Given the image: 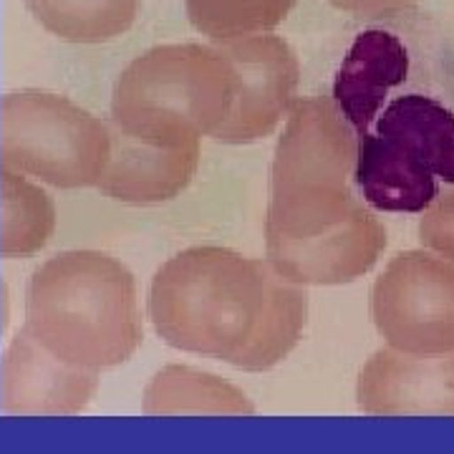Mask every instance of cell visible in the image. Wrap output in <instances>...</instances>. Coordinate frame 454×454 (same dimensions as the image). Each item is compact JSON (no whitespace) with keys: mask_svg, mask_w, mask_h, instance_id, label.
<instances>
[{"mask_svg":"<svg viewBox=\"0 0 454 454\" xmlns=\"http://www.w3.org/2000/svg\"><path fill=\"white\" fill-rule=\"evenodd\" d=\"M112 154L98 179V190L114 202L146 207L182 195L200 167V145L164 149L131 139L109 124Z\"/></svg>","mask_w":454,"mask_h":454,"instance_id":"30bf717a","label":"cell"},{"mask_svg":"<svg viewBox=\"0 0 454 454\" xmlns=\"http://www.w3.org/2000/svg\"><path fill=\"white\" fill-rule=\"evenodd\" d=\"M235 91L232 64L217 46H157L121 71L112 124L131 139L164 149L200 145L225 124Z\"/></svg>","mask_w":454,"mask_h":454,"instance_id":"277c9868","label":"cell"},{"mask_svg":"<svg viewBox=\"0 0 454 454\" xmlns=\"http://www.w3.org/2000/svg\"><path fill=\"white\" fill-rule=\"evenodd\" d=\"M298 0H184L192 28L215 43H227L278 28Z\"/></svg>","mask_w":454,"mask_h":454,"instance_id":"e0dca14e","label":"cell"},{"mask_svg":"<svg viewBox=\"0 0 454 454\" xmlns=\"http://www.w3.org/2000/svg\"><path fill=\"white\" fill-rule=\"evenodd\" d=\"M232 64L238 91L225 124L212 139L223 145H253L270 137L295 104L301 64L295 51L278 35H247L217 43Z\"/></svg>","mask_w":454,"mask_h":454,"instance_id":"52a82bcc","label":"cell"},{"mask_svg":"<svg viewBox=\"0 0 454 454\" xmlns=\"http://www.w3.org/2000/svg\"><path fill=\"white\" fill-rule=\"evenodd\" d=\"M406 76L409 51L404 41L384 28H369L358 33L343 56L331 98L356 137H361L372 131L391 89L402 86Z\"/></svg>","mask_w":454,"mask_h":454,"instance_id":"8fae6325","label":"cell"},{"mask_svg":"<svg viewBox=\"0 0 454 454\" xmlns=\"http://www.w3.org/2000/svg\"><path fill=\"white\" fill-rule=\"evenodd\" d=\"M356 145V131L333 98L293 104L270 169L265 255L331 235L369 212L348 184Z\"/></svg>","mask_w":454,"mask_h":454,"instance_id":"3957f363","label":"cell"},{"mask_svg":"<svg viewBox=\"0 0 454 454\" xmlns=\"http://www.w3.org/2000/svg\"><path fill=\"white\" fill-rule=\"evenodd\" d=\"M379 336L402 354L454 351V260L434 250H406L389 260L372 288Z\"/></svg>","mask_w":454,"mask_h":454,"instance_id":"8992f818","label":"cell"},{"mask_svg":"<svg viewBox=\"0 0 454 454\" xmlns=\"http://www.w3.org/2000/svg\"><path fill=\"white\" fill-rule=\"evenodd\" d=\"M0 255L28 258L46 247L56 230V207L38 184L0 167Z\"/></svg>","mask_w":454,"mask_h":454,"instance_id":"2e32d148","label":"cell"},{"mask_svg":"<svg viewBox=\"0 0 454 454\" xmlns=\"http://www.w3.org/2000/svg\"><path fill=\"white\" fill-rule=\"evenodd\" d=\"M354 179L364 202L379 212L419 215L439 197L437 177L419 160L376 131L358 137Z\"/></svg>","mask_w":454,"mask_h":454,"instance_id":"7c38bea8","label":"cell"},{"mask_svg":"<svg viewBox=\"0 0 454 454\" xmlns=\"http://www.w3.org/2000/svg\"><path fill=\"white\" fill-rule=\"evenodd\" d=\"M49 354L86 372L129 361L145 339L137 280L101 250H66L35 268L26 325Z\"/></svg>","mask_w":454,"mask_h":454,"instance_id":"7a4b0ae2","label":"cell"},{"mask_svg":"<svg viewBox=\"0 0 454 454\" xmlns=\"http://www.w3.org/2000/svg\"><path fill=\"white\" fill-rule=\"evenodd\" d=\"M356 402L373 417H454V351H376L358 373Z\"/></svg>","mask_w":454,"mask_h":454,"instance_id":"ba28073f","label":"cell"},{"mask_svg":"<svg viewBox=\"0 0 454 454\" xmlns=\"http://www.w3.org/2000/svg\"><path fill=\"white\" fill-rule=\"evenodd\" d=\"M333 8H339L343 13L361 18H384L402 13L409 5H414L417 0H325Z\"/></svg>","mask_w":454,"mask_h":454,"instance_id":"d6986e66","label":"cell"},{"mask_svg":"<svg viewBox=\"0 0 454 454\" xmlns=\"http://www.w3.org/2000/svg\"><path fill=\"white\" fill-rule=\"evenodd\" d=\"M112 154L109 124L71 98L16 91L0 101V167L59 190L97 187Z\"/></svg>","mask_w":454,"mask_h":454,"instance_id":"5b68a950","label":"cell"},{"mask_svg":"<svg viewBox=\"0 0 454 454\" xmlns=\"http://www.w3.org/2000/svg\"><path fill=\"white\" fill-rule=\"evenodd\" d=\"M419 238L427 250H434L439 255L454 260V192L437 197L424 210Z\"/></svg>","mask_w":454,"mask_h":454,"instance_id":"ac0fdd59","label":"cell"},{"mask_svg":"<svg viewBox=\"0 0 454 454\" xmlns=\"http://www.w3.org/2000/svg\"><path fill=\"white\" fill-rule=\"evenodd\" d=\"M142 411L146 417H250L255 406L243 389L215 373L169 364L146 384Z\"/></svg>","mask_w":454,"mask_h":454,"instance_id":"5bb4252c","label":"cell"},{"mask_svg":"<svg viewBox=\"0 0 454 454\" xmlns=\"http://www.w3.org/2000/svg\"><path fill=\"white\" fill-rule=\"evenodd\" d=\"M376 134L409 152L442 182L454 184V112L437 98L406 94L376 116Z\"/></svg>","mask_w":454,"mask_h":454,"instance_id":"4fadbf2b","label":"cell"},{"mask_svg":"<svg viewBox=\"0 0 454 454\" xmlns=\"http://www.w3.org/2000/svg\"><path fill=\"white\" fill-rule=\"evenodd\" d=\"M98 373L49 354L26 328L11 340L0 366V409L20 417H68L91 404Z\"/></svg>","mask_w":454,"mask_h":454,"instance_id":"9c48e42d","label":"cell"},{"mask_svg":"<svg viewBox=\"0 0 454 454\" xmlns=\"http://www.w3.org/2000/svg\"><path fill=\"white\" fill-rule=\"evenodd\" d=\"M149 318L167 346L258 373L286 361L298 346L309 293L268 260L197 245L157 270Z\"/></svg>","mask_w":454,"mask_h":454,"instance_id":"6da1fadb","label":"cell"},{"mask_svg":"<svg viewBox=\"0 0 454 454\" xmlns=\"http://www.w3.org/2000/svg\"><path fill=\"white\" fill-rule=\"evenodd\" d=\"M142 0H26L31 16L66 43H109L134 26Z\"/></svg>","mask_w":454,"mask_h":454,"instance_id":"9a60e30c","label":"cell"}]
</instances>
